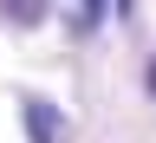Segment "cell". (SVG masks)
Masks as SVG:
<instances>
[{
	"label": "cell",
	"instance_id": "obj_2",
	"mask_svg": "<svg viewBox=\"0 0 156 143\" xmlns=\"http://www.w3.org/2000/svg\"><path fill=\"white\" fill-rule=\"evenodd\" d=\"M98 20V0H78V26H91Z\"/></svg>",
	"mask_w": 156,
	"mask_h": 143
},
{
	"label": "cell",
	"instance_id": "obj_1",
	"mask_svg": "<svg viewBox=\"0 0 156 143\" xmlns=\"http://www.w3.org/2000/svg\"><path fill=\"white\" fill-rule=\"evenodd\" d=\"M26 124H33V137H39V143H58V117L39 104V98H26Z\"/></svg>",
	"mask_w": 156,
	"mask_h": 143
}]
</instances>
